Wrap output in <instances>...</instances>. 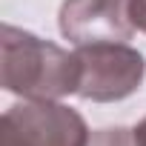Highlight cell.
<instances>
[{
  "mask_svg": "<svg viewBox=\"0 0 146 146\" xmlns=\"http://www.w3.org/2000/svg\"><path fill=\"white\" fill-rule=\"evenodd\" d=\"M0 83L23 100H57L78 95L80 60L23 29L3 23L0 29Z\"/></svg>",
  "mask_w": 146,
  "mask_h": 146,
  "instance_id": "cell-1",
  "label": "cell"
},
{
  "mask_svg": "<svg viewBox=\"0 0 146 146\" xmlns=\"http://www.w3.org/2000/svg\"><path fill=\"white\" fill-rule=\"evenodd\" d=\"M86 120L54 100H26L3 112L0 146H89Z\"/></svg>",
  "mask_w": 146,
  "mask_h": 146,
  "instance_id": "cell-2",
  "label": "cell"
},
{
  "mask_svg": "<svg viewBox=\"0 0 146 146\" xmlns=\"http://www.w3.org/2000/svg\"><path fill=\"white\" fill-rule=\"evenodd\" d=\"M80 86L78 98L95 103L123 100L140 89L146 75V60L126 43H86L78 46Z\"/></svg>",
  "mask_w": 146,
  "mask_h": 146,
  "instance_id": "cell-3",
  "label": "cell"
},
{
  "mask_svg": "<svg viewBox=\"0 0 146 146\" xmlns=\"http://www.w3.org/2000/svg\"><path fill=\"white\" fill-rule=\"evenodd\" d=\"M63 37L86 43H123L135 35L132 0H66L60 6Z\"/></svg>",
  "mask_w": 146,
  "mask_h": 146,
  "instance_id": "cell-4",
  "label": "cell"
},
{
  "mask_svg": "<svg viewBox=\"0 0 146 146\" xmlns=\"http://www.w3.org/2000/svg\"><path fill=\"white\" fill-rule=\"evenodd\" d=\"M89 146H135V132L129 129H100L92 135Z\"/></svg>",
  "mask_w": 146,
  "mask_h": 146,
  "instance_id": "cell-5",
  "label": "cell"
},
{
  "mask_svg": "<svg viewBox=\"0 0 146 146\" xmlns=\"http://www.w3.org/2000/svg\"><path fill=\"white\" fill-rule=\"evenodd\" d=\"M132 23L135 29L146 32V0H132Z\"/></svg>",
  "mask_w": 146,
  "mask_h": 146,
  "instance_id": "cell-6",
  "label": "cell"
},
{
  "mask_svg": "<svg viewBox=\"0 0 146 146\" xmlns=\"http://www.w3.org/2000/svg\"><path fill=\"white\" fill-rule=\"evenodd\" d=\"M132 132H135V146H146V117H143Z\"/></svg>",
  "mask_w": 146,
  "mask_h": 146,
  "instance_id": "cell-7",
  "label": "cell"
}]
</instances>
